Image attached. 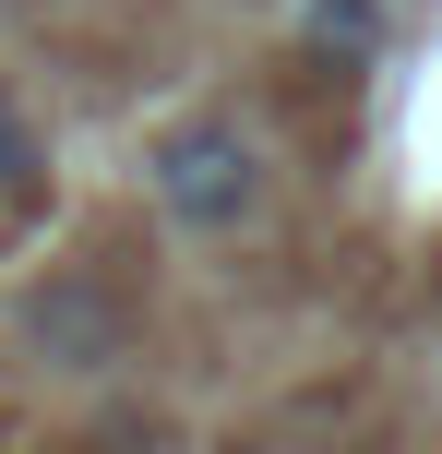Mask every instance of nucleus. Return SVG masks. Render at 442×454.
Returning a JSON list of instances; mask_svg holds the SVG:
<instances>
[{
	"label": "nucleus",
	"instance_id": "20e7f679",
	"mask_svg": "<svg viewBox=\"0 0 442 454\" xmlns=\"http://www.w3.org/2000/svg\"><path fill=\"white\" fill-rule=\"evenodd\" d=\"M36 168H48V144H36V120L0 96V192H36Z\"/></svg>",
	"mask_w": 442,
	"mask_h": 454
},
{
	"label": "nucleus",
	"instance_id": "7ed1b4c3",
	"mask_svg": "<svg viewBox=\"0 0 442 454\" xmlns=\"http://www.w3.org/2000/svg\"><path fill=\"white\" fill-rule=\"evenodd\" d=\"M287 36H299L311 60L359 72V60H383V0H287Z\"/></svg>",
	"mask_w": 442,
	"mask_h": 454
},
{
	"label": "nucleus",
	"instance_id": "f257e3e1",
	"mask_svg": "<svg viewBox=\"0 0 442 454\" xmlns=\"http://www.w3.org/2000/svg\"><path fill=\"white\" fill-rule=\"evenodd\" d=\"M143 180H156V215L180 227V239H228V227L263 215V180H275V156H263L252 120L228 108H191L156 132V156H143Z\"/></svg>",
	"mask_w": 442,
	"mask_h": 454
},
{
	"label": "nucleus",
	"instance_id": "f03ea898",
	"mask_svg": "<svg viewBox=\"0 0 442 454\" xmlns=\"http://www.w3.org/2000/svg\"><path fill=\"white\" fill-rule=\"evenodd\" d=\"M24 359L36 371H108L120 347H132V299L120 287H96V275H48L36 299H24Z\"/></svg>",
	"mask_w": 442,
	"mask_h": 454
}]
</instances>
